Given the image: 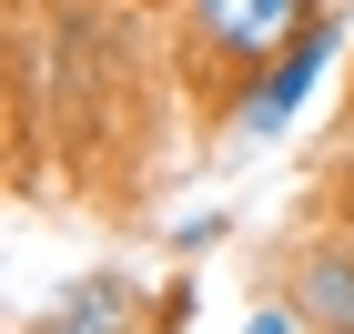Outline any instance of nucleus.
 Returning a JSON list of instances; mask_svg holds the SVG:
<instances>
[{"label":"nucleus","mask_w":354,"mask_h":334,"mask_svg":"<svg viewBox=\"0 0 354 334\" xmlns=\"http://www.w3.org/2000/svg\"><path fill=\"white\" fill-rule=\"evenodd\" d=\"M192 10V51L223 71H263L314 30V0H183Z\"/></svg>","instance_id":"obj_1"},{"label":"nucleus","mask_w":354,"mask_h":334,"mask_svg":"<svg viewBox=\"0 0 354 334\" xmlns=\"http://www.w3.org/2000/svg\"><path fill=\"white\" fill-rule=\"evenodd\" d=\"M324 61H334V21H314L283 61H263V71H253V91L233 102V132H243V142H273V132L304 111V91L324 82Z\"/></svg>","instance_id":"obj_2"},{"label":"nucleus","mask_w":354,"mask_h":334,"mask_svg":"<svg viewBox=\"0 0 354 334\" xmlns=\"http://www.w3.org/2000/svg\"><path fill=\"white\" fill-rule=\"evenodd\" d=\"M30 334H152V304H142L132 274H82V284L51 294V314Z\"/></svg>","instance_id":"obj_3"},{"label":"nucleus","mask_w":354,"mask_h":334,"mask_svg":"<svg viewBox=\"0 0 354 334\" xmlns=\"http://www.w3.org/2000/svg\"><path fill=\"white\" fill-rule=\"evenodd\" d=\"M294 304L314 334H354V243H314L294 263Z\"/></svg>","instance_id":"obj_4"},{"label":"nucleus","mask_w":354,"mask_h":334,"mask_svg":"<svg viewBox=\"0 0 354 334\" xmlns=\"http://www.w3.org/2000/svg\"><path fill=\"white\" fill-rule=\"evenodd\" d=\"M243 334H304V314H283V304H263V314H253Z\"/></svg>","instance_id":"obj_5"},{"label":"nucleus","mask_w":354,"mask_h":334,"mask_svg":"<svg viewBox=\"0 0 354 334\" xmlns=\"http://www.w3.org/2000/svg\"><path fill=\"white\" fill-rule=\"evenodd\" d=\"M152 10H162V0H152Z\"/></svg>","instance_id":"obj_6"}]
</instances>
